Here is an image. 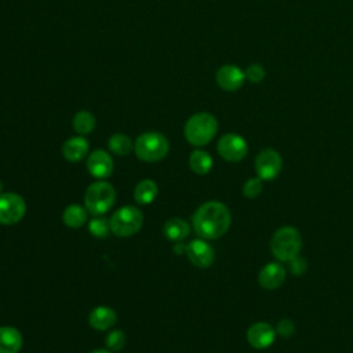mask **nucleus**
I'll use <instances>...</instances> for the list:
<instances>
[{
	"label": "nucleus",
	"instance_id": "dca6fc26",
	"mask_svg": "<svg viewBox=\"0 0 353 353\" xmlns=\"http://www.w3.org/2000/svg\"><path fill=\"white\" fill-rule=\"evenodd\" d=\"M90 325L95 330L105 331L113 327L117 321V314L112 307L108 306H97L94 310H91L88 317Z\"/></svg>",
	"mask_w": 353,
	"mask_h": 353
},
{
	"label": "nucleus",
	"instance_id": "f257e3e1",
	"mask_svg": "<svg viewBox=\"0 0 353 353\" xmlns=\"http://www.w3.org/2000/svg\"><path fill=\"white\" fill-rule=\"evenodd\" d=\"M230 211L221 201H207L193 214V229L199 237L212 240L223 236L230 226Z\"/></svg>",
	"mask_w": 353,
	"mask_h": 353
},
{
	"label": "nucleus",
	"instance_id": "ddd939ff",
	"mask_svg": "<svg viewBox=\"0 0 353 353\" xmlns=\"http://www.w3.org/2000/svg\"><path fill=\"white\" fill-rule=\"evenodd\" d=\"M276 338V330L269 323H255L247 331V341L255 349L269 347Z\"/></svg>",
	"mask_w": 353,
	"mask_h": 353
},
{
	"label": "nucleus",
	"instance_id": "4be33fe9",
	"mask_svg": "<svg viewBox=\"0 0 353 353\" xmlns=\"http://www.w3.org/2000/svg\"><path fill=\"white\" fill-rule=\"evenodd\" d=\"M72 124L76 132H79L80 135H85L95 128V117L88 110H80L74 114Z\"/></svg>",
	"mask_w": 353,
	"mask_h": 353
},
{
	"label": "nucleus",
	"instance_id": "1a4fd4ad",
	"mask_svg": "<svg viewBox=\"0 0 353 353\" xmlns=\"http://www.w3.org/2000/svg\"><path fill=\"white\" fill-rule=\"evenodd\" d=\"M283 167L281 156L273 149H263L255 159V171L262 181L276 178Z\"/></svg>",
	"mask_w": 353,
	"mask_h": 353
},
{
	"label": "nucleus",
	"instance_id": "2f4dec72",
	"mask_svg": "<svg viewBox=\"0 0 353 353\" xmlns=\"http://www.w3.org/2000/svg\"><path fill=\"white\" fill-rule=\"evenodd\" d=\"M3 193V183H1V181H0V194Z\"/></svg>",
	"mask_w": 353,
	"mask_h": 353
},
{
	"label": "nucleus",
	"instance_id": "a211bd4d",
	"mask_svg": "<svg viewBox=\"0 0 353 353\" xmlns=\"http://www.w3.org/2000/svg\"><path fill=\"white\" fill-rule=\"evenodd\" d=\"M164 236L171 241H182L185 237L189 236L190 226L186 221L181 218H171L163 226Z\"/></svg>",
	"mask_w": 353,
	"mask_h": 353
},
{
	"label": "nucleus",
	"instance_id": "c756f323",
	"mask_svg": "<svg viewBox=\"0 0 353 353\" xmlns=\"http://www.w3.org/2000/svg\"><path fill=\"white\" fill-rule=\"evenodd\" d=\"M172 251H174L176 255H179V254H183V252H186V245H183L181 241H176V244L174 245Z\"/></svg>",
	"mask_w": 353,
	"mask_h": 353
},
{
	"label": "nucleus",
	"instance_id": "a878e982",
	"mask_svg": "<svg viewBox=\"0 0 353 353\" xmlns=\"http://www.w3.org/2000/svg\"><path fill=\"white\" fill-rule=\"evenodd\" d=\"M261 190H262V179L259 176L250 178L243 186V194L248 199H254V197L259 196Z\"/></svg>",
	"mask_w": 353,
	"mask_h": 353
},
{
	"label": "nucleus",
	"instance_id": "6e6552de",
	"mask_svg": "<svg viewBox=\"0 0 353 353\" xmlns=\"http://www.w3.org/2000/svg\"><path fill=\"white\" fill-rule=\"evenodd\" d=\"M219 156L230 163L241 161L248 153V145L245 139L239 134H225L221 137L216 145Z\"/></svg>",
	"mask_w": 353,
	"mask_h": 353
},
{
	"label": "nucleus",
	"instance_id": "cd10ccee",
	"mask_svg": "<svg viewBox=\"0 0 353 353\" xmlns=\"http://www.w3.org/2000/svg\"><path fill=\"white\" fill-rule=\"evenodd\" d=\"M294 330H295L294 323H292L290 319H283V320H280L279 324H277V327H276L277 334H280V335L284 336V338L291 336V335L294 334Z\"/></svg>",
	"mask_w": 353,
	"mask_h": 353
},
{
	"label": "nucleus",
	"instance_id": "2eb2a0df",
	"mask_svg": "<svg viewBox=\"0 0 353 353\" xmlns=\"http://www.w3.org/2000/svg\"><path fill=\"white\" fill-rule=\"evenodd\" d=\"M88 141L83 137H72L62 145V154L70 163H79L88 153Z\"/></svg>",
	"mask_w": 353,
	"mask_h": 353
},
{
	"label": "nucleus",
	"instance_id": "4468645a",
	"mask_svg": "<svg viewBox=\"0 0 353 353\" xmlns=\"http://www.w3.org/2000/svg\"><path fill=\"white\" fill-rule=\"evenodd\" d=\"M261 287L266 290H274L279 288L284 280H285V269L276 262L265 265L258 276Z\"/></svg>",
	"mask_w": 353,
	"mask_h": 353
},
{
	"label": "nucleus",
	"instance_id": "0eeeda50",
	"mask_svg": "<svg viewBox=\"0 0 353 353\" xmlns=\"http://www.w3.org/2000/svg\"><path fill=\"white\" fill-rule=\"evenodd\" d=\"M26 212V203L22 196L6 192L0 194V223L1 225H15L18 223Z\"/></svg>",
	"mask_w": 353,
	"mask_h": 353
},
{
	"label": "nucleus",
	"instance_id": "c85d7f7f",
	"mask_svg": "<svg viewBox=\"0 0 353 353\" xmlns=\"http://www.w3.org/2000/svg\"><path fill=\"white\" fill-rule=\"evenodd\" d=\"M288 262H290V270H291L292 274H302V273H305V270H306V261L303 258L296 255L295 258H292Z\"/></svg>",
	"mask_w": 353,
	"mask_h": 353
},
{
	"label": "nucleus",
	"instance_id": "5701e85b",
	"mask_svg": "<svg viewBox=\"0 0 353 353\" xmlns=\"http://www.w3.org/2000/svg\"><path fill=\"white\" fill-rule=\"evenodd\" d=\"M108 146L109 149L117 154V156H125L128 154L131 150H134V143L132 141L124 135V134H113L110 138H109V142H108Z\"/></svg>",
	"mask_w": 353,
	"mask_h": 353
},
{
	"label": "nucleus",
	"instance_id": "b1692460",
	"mask_svg": "<svg viewBox=\"0 0 353 353\" xmlns=\"http://www.w3.org/2000/svg\"><path fill=\"white\" fill-rule=\"evenodd\" d=\"M88 232L98 239H103L108 237V234L112 232L110 230V223L109 219L102 218L101 215L94 216L90 222H88Z\"/></svg>",
	"mask_w": 353,
	"mask_h": 353
},
{
	"label": "nucleus",
	"instance_id": "bb28decb",
	"mask_svg": "<svg viewBox=\"0 0 353 353\" xmlns=\"http://www.w3.org/2000/svg\"><path fill=\"white\" fill-rule=\"evenodd\" d=\"M245 79L251 83H261L265 79V69L259 63H252L245 69Z\"/></svg>",
	"mask_w": 353,
	"mask_h": 353
},
{
	"label": "nucleus",
	"instance_id": "412c9836",
	"mask_svg": "<svg viewBox=\"0 0 353 353\" xmlns=\"http://www.w3.org/2000/svg\"><path fill=\"white\" fill-rule=\"evenodd\" d=\"M87 210L83 208L79 204H70L65 208L62 214V221L68 228L79 229L81 228L87 221Z\"/></svg>",
	"mask_w": 353,
	"mask_h": 353
},
{
	"label": "nucleus",
	"instance_id": "f8f14e48",
	"mask_svg": "<svg viewBox=\"0 0 353 353\" xmlns=\"http://www.w3.org/2000/svg\"><path fill=\"white\" fill-rule=\"evenodd\" d=\"M113 168H114V163L112 156L102 149L94 150L87 159V170L95 178L103 179L110 176L113 172Z\"/></svg>",
	"mask_w": 353,
	"mask_h": 353
},
{
	"label": "nucleus",
	"instance_id": "393cba45",
	"mask_svg": "<svg viewBox=\"0 0 353 353\" xmlns=\"http://www.w3.org/2000/svg\"><path fill=\"white\" fill-rule=\"evenodd\" d=\"M125 343V334L121 330H113L108 336H106V346L110 350H121V347Z\"/></svg>",
	"mask_w": 353,
	"mask_h": 353
},
{
	"label": "nucleus",
	"instance_id": "f3484780",
	"mask_svg": "<svg viewBox=\"0 0 353 353\" xmlns=\"http://www.w3.org/2000/svg\"><path fill=\"white\" fill-rule=\"evenodd\" d=\"M22 343V335L17 328L8 325L0 327V353H18Z\"/></svg>",
	"mask_w": 353,
	"mask_h": 353
},
{
	"label": "nucleus",
	"instance_id": "423d86ee",
	"mask_svg": "<svg viewBox=\"0 0 353 353\" xmlns=\"http://www.w3.org/2000/svg\"><path fill=\"white\" fill-rule=\"evenodd\" d=\"M110 230L116 236L128 237L135 234L143 223V215L141 210L134 205H125L119 208L109 219Z\"/></svg>",
	"mask_w": 353,
	"mask_h": 353
},
{
	"label": "nucleus",
	"instance_id": "9b49d317",
	"mask_svg": "<svg viewBox=\"0 0 353 353\" xmlns=\"http://www.w3.org/2000/svg\"><path fill=\"white\" fill-rule=\"evenodd\" d=\"M216 84L223 91H237L245 80V73L236 65H223L216 70Z\"/></svg>",
	"mask_w": 353,
	"mask_h": 353
},
{
	"label": "nucleus",
	"instance_id": "20e7f679",
	"mask_svg": "<svg viewBox=\"0 0 353 353\" xmlns=\"http://www.w3.org/2000/svg\"><path fill=\"white\" fill-rule=\"evenodd\" d=\"M168 149H170L168 139L157 131H149V132L141 134L134 143V152L137 157L148 163H153L164 159L168 153Z\"/></svg>",
	"mask_w": 353,
	"mask_h": 353
},
{
	"label": "nucleus",
	"instance_id": "7ed1b4c3",
	"mask_svg": "<svg viewBox=\"0 0 353 353\" xmlns=\"http://www.w3.org/2000/svg\"><path fill=\"white\" fill-rule=\"evenodd\" d=\"M116 201L114 188L105 181H97L91 183L84 194L85 210L94 216L106 214Z\"/></svg>",
	"mask_w": 353,
	"mask_h": 353
},
{
	"label": "nucleus",
	"instance_id": "6ab92c4d",
	"mask_svg": "<svg viewBox=\"0 0 353 353\" xmlns=\"http://www.w3.org/2000/svg\"><path fill=\"white\" fill-rule=\"evenodd\" d=\"M159 193V188L153 179L141 181L134 189V200L137 204L146 205L150 204Z\"/></svg>",
	"mask_w": 353,
	"mask_h": 353
},
{
	"label": "nucleus",
	"instance_id": "39448f33",
	"mask_svg": "<svg viewBox=\"0 0 353 353\" xmlns=\"http://www.w3.org/2000/svg\"><path fill=\"white\" fill-rule=\"evenodd\" d=\"M302 247V239L298 229L292 226H283L276 230L272 237L270 248L273 255L280 261H291L295 258Z\"/></svg>",
	"mask_w": 353,
	"mask_h": 353
},
{
	"label": "nucleus",
	"instance_id": "aec40b11",
	"mask_svg": "<svg viewBox=\"0 0 353 353\" xmlns=\"http://www.w3.org/2000/svg\"><path fill=\"white\" fill-rule=\"evenodd\" d=\"M189 167L193 172L199 175H205L212 168V157L210 156L208 152L196 149L189 156Z\"/></svg>",
	"mask_w": 353,
	"mask_h": 353
},
{
	"label": "nucleus",
	"instance_id": "f03ea898",
	"mask_svg": "<svg viewBox=\"0 0 353 353\" xmlns=\"http://www.w3.org/2000/svg\"><path fill=\"white\" fill-rule=\"evenodd\" d=\"M218 131L216 119L207 112L190 116L185 124L183 132L186 141L193 146H204L212 141Z\"/></svg>",
	"mask_w": 353,
	"mask_h": 353
},
{
	"label": "nucleus",
	"instance_id": "7c9ffc66",
	"mask_svg": "<svg viewBox=\"0 0 353 353\" xmlns=\"http://www.w3.org/2000/svg\"><path fill=\"white\" fill-rule=\"evenodd\" d=\"M91 353H110V352L106 349H97V350H92Z\"/></svg>",
	"mask_w": 353,
	"mask_h": 353
},
{
	"label": "nucleus",
	"instance_id": "9d476101",
	"mask_svg": "<svg viewBox=\"0 0 353 353\" xmlns=\"http://www.w3.org/2000/svg\"><path fill=\"white\" fill-rule=\"evenodd\" d=\"M186 255L189 261L197 268H208L215 259L212 247L204 239L192 240L186 245Z\"/></svg>",
	"mask_w": 353,
	"mask_h": 353
}]
</instances>
